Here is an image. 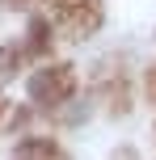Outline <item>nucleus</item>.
<instances>
[{
	"label": "nucleus",
	"mask_w": 156,
	"mask_h": 160,
	"mask_svg": "<svg viewBox=\"0 0 156 160\" xmlns=\"http://www.w3.org/2000/svg\"><path fill=\"white\" fill-rule=\"evenodd\" d=\"M68 76H72L68 68H59V72H42V76L34 80V84H30V93L38 97L42 105H55L59 97H63L68 88H72V80H68Z\"/></svg>",
	"instance_id": "f257e3e1"
}]
</instances>
